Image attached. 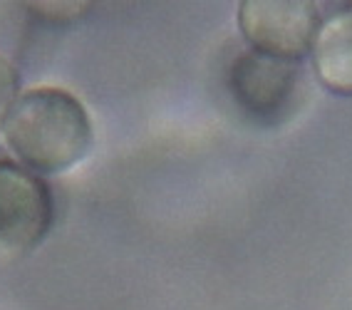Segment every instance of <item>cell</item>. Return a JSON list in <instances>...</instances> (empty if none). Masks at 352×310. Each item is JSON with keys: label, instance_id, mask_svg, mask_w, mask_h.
Returning <instances> with one entry per match:
<instances>
[{"label": "cell", "instance_id": "1", "mask_svg": "<svg viewBox=\"0 0 352 310\" xmlns=\"http://www.w3.org/2000/svg\"><path fill=\"white\" fill-rule=\"evenodd\" d=\"M8 152L35 174H63L87 157L95 129L72 92L38 87L20 95L0 124Z\"/></svg>", "mask_w": 352, "mask_h": 310}, {"label": "cell", "instance_id": "2", "mask_svg": "<svg viewBox=\"0 0 352 310\" xmlns=\"http://www.w3.org/2000/svg\"><path fill=\"white\" fill-rule=\"evenodd\" d=\"M52 194L43 179L0 162V261L28 256L52 226Z\"/></svg>", "mask_w": 352, "mask_h": 310}, {"label": "cell", "instance_id": "3", "mask_svg": "<svg viewBox=\"0 0 352 310\" xmlns=\"http://www.w3.org/2000/svg\"><path fill=\"white\" fill-rule=\"evenodd\" d=\"M300 70L298 63L263 55L258 50L241 52L228 72V87L241 109L251 120L276 124L288 120L300 97Z\"/></svg>", "mask_w": 352, "mask_h": 310}, {"label": "cell", "instance_id": "4", "mask_svg": "<svg viewBox=\"0 0 352 310\" xmlns=\"http://www.w3.org/2000/svg\"><path fill=\"white\" fill-rule=\"evenodd\" d=\"M239 27L251 50L298 63L313 52L320 13L308 0H245L239 8Z\"/></svg>", "mask_w": 352, "mask_h": 310}, {"label": "cell", "instance_id": "5", "mask_svg": "<svg viewBox=\"0 0 352 310\" xmlns=\"http://www.w3.org/2000/svg\"><path fill=\"white\" fill-rule=\"evenodd\" d=\"M315 75L335 95L352 97V5L320 23L313 45Z\"/></svg>", "mask_w": 352, "mask_h": 310}, {"label": "cell", "instance_id": "6", "mask_svg": "<svg viewBox=\"0 0 352 310\" xmlns=\"http://www.w3.org/2000/svg\"><path fill=\"white\" fill-rule=\"evenodd\" d=\"M18 87L20 75L15 70V65L6 55H0V124L6 122L8 112H10V107L18 100Z\"/></svg>", "mask_w": 352, "mask_h": 310}, {"label": "cell", "instance_id": "7", "mask_svg": "<svg viewBox=\"0 0 352 310\" xmlns=\"http://www.w3.org/2000/svg\"><path fill=\"white\" fill-rule=\"evenodd\" d=\"M32 13L43 15V20H75L85 10H89L87 3H30Z\"/></svg>", "mask_w": 352, "mask_h": 310}]
</instances>
